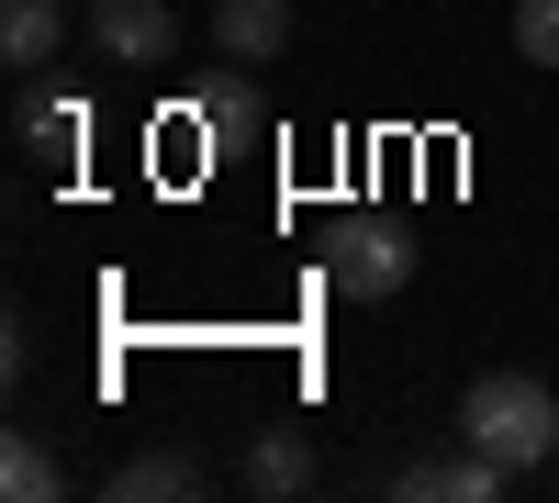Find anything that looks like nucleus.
<instances>
[{"label":"nucleus","mask_w":559,"mask_h":503,"mask_svg":"<svg viewBox=\"0 0 559 503\" xmlns=\"http://www.w3.org/2000/svg\"><path fill=\"white\" fill-rule=\"evenodd\" d=\"M459 436H471L492 470H548L559 459V403L526 370H492V381H471V403H459Z\"/></svg>","instance_id":"1"},{"label":"nucleus","mask_w":559,"mask_h":503,"mask_svg":"<svg viewBox=\"0 0 559 503\" xmlns=\"http://www.w3.org/2000/svg\"><path fill=\"white\" fill-rule=\"evenodd\" d=\"M324 280H336L347 302H392L414 280V236L392 213H336V236H324Z\"/></svg>","instance_id":"2"},{"label":"nucleus","mask_w":559,"mask_h":503,"mask_svg":"<svg viewBox=\"0 0 559 503\" xmlns=\"http://www.w3.org/2000/svg\"><path fill=\"white\" fill-rule=\"evenodd\" d=\"M90 45L112 68H168L179 57V12L168 0H90Z\"/></svg>","instance_id":"3"},{"label":"nucleus","mask_w":559,"mask_h":503,"mask_svg":"<svg viewBox=\"0 0 559 503\" xmlns=\"http://www.w3.org/2000/svg\"><path fill=\"white\" fill-rule=\"evenodd\" d=\"M503 481H515V470H492L471 436H459L448 459H414V470H403V492H414V503H492Z\"/></svg>","instance_id":"4"},{"label":"nucleus","mask_w":559,"mask_h":503,"mask_svg":"<svg viewBox=\"0 0 559 503\" xmlns=\"http://www.w3.org/2000/svg\"><path fill=\"white\" fill-rule=\"evenodd\" d=\"M213 34L236 68H269L280 45H292V0H213Z\"/></svg>","instance_id":"5"},{"label":"nucleus","mask_w":559,"mask_h":503,"mask_svg":"<svg viewBox=\"0 0 559 503\" xmlns=\"http://www.w3.org/2000/svg\"><path fill=\"white\" fill-rule=\"evenodd\" d=\"M247 492H269V503H292V492H313V447H302L292 426H269V436L247 447Z\"/></svg>","instance_id":"6"},{"label":"nucleus","mask_w":559,"mask_h":503,"mask_svg":"<svg viewBox=\"0 0 559 503\" xmlns=\"http://www.w3.org/2000/svg\"><path fill=\"white\" fill-rule=\"evenodd\" d=\"M57 45H68V12H57V0H12V12H0V57H12V68H45Z\"/></svg>","instance_id":"7"},{"label":"nucleus","mask_w":559,"mask_h":503,"mask_svg":"<svg viewBox=\"0 0 559 503\" xmlns=\"http://www.w3.org/2000/svg\"><path fill=\"white\" fill-rule=\"evenodd\" d=\"M23 146H34V157H79V146H90V112L57 101V89H34V101H23Z\"/></svg>","instance_id":"8"},{"label":"nucleus","mask_w":559,"mask_h":503,"mask_svg":"<svg viewBox=\"0 0 559 503\" xmlns=\"http://www.w3.org/2000/svg\"><path fill=\"white\" fill-rule=\"evenodd\" d=\"M112 492H123V503H157V492L179 503V492H202V470L179 459V447H146V459H123V470H112Z\"/></svg>","instance_id":"9"},{"label":"nucleus","mask_w":559,"mask_h":503,"mask_svg":"<svg viewBox=\"0 0 559 503\" xmlns=\"http://www.w3.org/2000/svg\"><path fill=\"white\" fill-rule=\"evenodd\" d=\"M0 492H12V503H57L68 481H57V459H45L34 436H12V447H0Z\"/></svg>","instance_id":"10"},{"label":"nucleus","mask_w":559,"mask_h":503,"mask_svg":"<svg viewBox=\"0 0 559 503\" xmlns=\"http://www.w3.org/2000/svg\"><path fill=\"white\" fill-rule=\"evenodd\" d=\"M191 134L236 146V134H258V101H247V89H202V101H191Z\"/></svg>","instance_id":"11"},{"label":"nucleus","mask_w":559,"mask_h":503,"mask_svg":"<svg viewBox=\"0 0 559 503\" xmlns=\"http://www.w3.org/2000/svg\"><path fill=\"white\" fill-rule=\"evenodd\" d=\"M515 45L537 68H559V0H515Z\"/></svg>","instance_id":"12"},{"label":"nucleus","mask_w":559,"mask_h":503,"mask_svg":"<svg viewBox=\"0 0 559 503\" xmlns=\"http://www.w3.org/2000/svg\"><path fill=\"white\" fill-rule=\"evenodd\" d=\"M548 470H559V459H548Z\"/></svg>","instance_id":"13"}]
</instances>
